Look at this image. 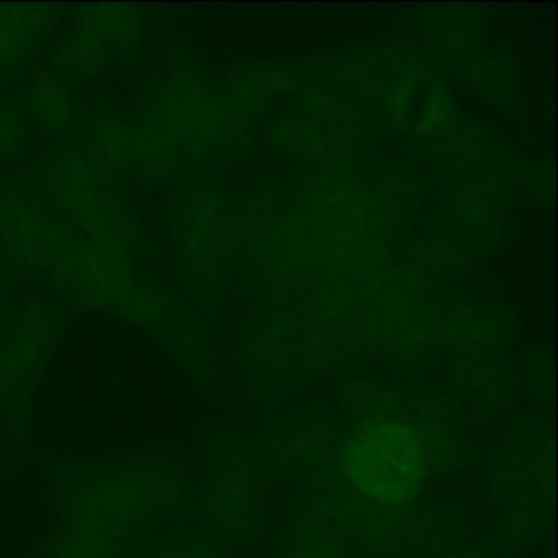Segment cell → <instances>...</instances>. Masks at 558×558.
Returning <instances> with one entry per match:
<instances>
[{
    "instance_id": "cell-1",
    "label": "cell",
    "mask_w": 558,
    "mask_h": 558,
    "mask_svg": "<svg viewBox=\"0 0 558 558\" xmlns=\"http://www.w3.org/2000/svg\"><path fill=\"white\" fill-rule=\"evenodd\" d=\"M344 465L364 495L387 505L413 498L426 472L421 440L397 421L359 427L345 444Z\"/></svg>"
},
{
    "instance_id": "cell-2",
    "label": "cell",
    "mask_w": 558,
    "mask_h": 558,
    "mask_svg": "<svg viewBox=\"0 0 558 558\" xmlns=\"http://www.w3.org/2000/svg\"><path fill=\"white\" fill-rule=\"evenodd\" d=\"M135 558H221L217 551L198 542L185 538H145Z\"/></svg>"
}]
</instances>
